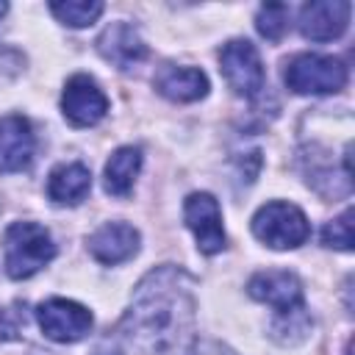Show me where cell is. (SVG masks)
I'll return each mask as SVG.
<instances>
[{
    "instance_id": "obj_1",
    "label": "cell",
    "mask_w": 355,
    "mask_h": 355,
    "mask_svg": "<svg viewBox=\"0 0 355 355\" xmlns=\"http://www.w3.org/2000/svg\"><path fill=\"white\" fill-rule=\"evenodd\" d=\"M191 277L172 266H155L133 288L128 313L119 322L122 336L136 355H178L194 327Z\"/></svg>"
},
{
    "instance_id": "obj_2",
    "label": "cell",
    "mask_w": 355,
    "mask_h": 355,
    "mask_svg": "<svg viewBox=\"0 0 355 355\" xmlns=\"http://www.w3.org/2000/svg\"><path fill=\"white\" fill-rule=\"evenodd\" d=\"M3 244H6V272L14 280L33 277L39 269H44L55 258L53 236L36 222L8 225Z\"/></svg>"
},
{
    "instance_id": "obj_3",
    "label": "cell",
    "mask_w": 355,
    "mask_h": 355,
    "mask_svg": "<svg viewBox=\"0 0 355 355\" xmlns=\"http://www.w3.org/2000/svg\"><path fill=\"white\" fill-rule=\"evenodd\" d=\"M283 80L294 94H336L347 86V67L333 55L300 53L286 64Z\"/></svg>"
},
{
    "instance_id": "obj_4",
    "label": "cell",
    "mask_w": 355,
    "mask_h": 355,
    "mask_svg": "<svg viewBox=\"0 0 355 355\" xmlns=\"http://www.w3.org/2000/svg\"><path fill=\"white\" fill-rule=\"evenodd\" d=\"M252 233L258 241H263L272 250H294V247L305 244L311 227H308L305 214L294 202L275 200L255 211Z\"/></svg>"
},
{
    "instance_id": "obj_5",
    "label": "cell",
    "mask_w": 355,
    "mask_h": 355,
    "mask_svg": "<svg viewBox=\"0 0 355 355\" xmlns=\"http://www.w3.org/2000/svg\"><path fill=\"white\" fill-rule=\"evenodd\" d=\"M219 69L227 80V86L241 97H258L263 89V64L252 42L247 39H230L219 50Z\"/></svg>"
},
{
    "instance_id": "obj_6",
    "label": "cell",
    "mask_w": 355,
    "mask_h": 355,
    "mask_svg": "<svg viewBox=\"0 0 355 355\" xmlns=\"http://www.w3.org/2000/svg\"><path fill=\"white\" fill-rule=\"evenodd\" d=\"M36 322H39L42 333L58 344L80 341L92 330V313L80 302L61 300V297L42 302L36 308Z\"/></svg>"
},
{
    "instance_id": "obj_7",
    "label": "cell",
    "mask_w": 355,
    "mask_h": 355,
    "mask_svg": "<svg viewBox=\"0 0 355 355\" xmlns=\"http://www.w3.org/2000/svg\"><path fill=\"white\" fill-rule=\"evenodd\" d=\"M183 216L189 230L197 239L200 252L216 255L225 250V227H222V211L219 202L208 191H194L183 202Z\"/></svg>"
},
{
    "instance_id": "obj_8",
    "label": "cell",
    "mask_w": 355,
    "mask_h": 355,
    "mask_svg": "<svg viewBox=\"0 0 355 355\" xmlns=\"http://www.w3.org/2000/svg\"><path fill=\"white\" fill-rule=\"evenodd\" d=\"M61 111L75 128L97 125L108 111V97L89 75H72L61 94Z\"/></svg>"
},
{
    "instance_id": "obj_9",
    "label": "cell",
    "mask_w": 355,
    "mask_h": 355,
    "mask_svg": "<svg viewBox=\"0 0 355 355\" xmlns=\"http://www.w3.org/2000/svg\"><path fill=\"white\" fill-rule=\"evenodd\" d=\"M250 297H255L258 302L272 305L277 313L300 308L302 305V283L294 272L288 269H266V272H255L247 283Z\"/></svg>"
},
{
    "instance_id": "obj_10",
    "label": "cell",
    "mask_w": 355,
    "mask_h": 355,
    "mask_svg": "<svg viewBox=\"0 0 355 355\" xmlns=\"http://www.w3.org/2000/svg\"><path fill=\"white\" fill-rule=\"evenodd\" d=\"M349 11H352V6L347 0L305 3L300 11V33L311 42L338 39L349 25Z\"/></svg>"
},
{
    "instance_id": "obj_11",
    "label": "cell",
    "mask_w": 355,
    "mask_h": 355,
    "mask_svg": "<svg viewBox=\"0 0 355 355\" xmlns=\"http://www.w3.org/2000/svg\"><path fill=\"white\" fill-rule=\"evenodd\" d=\"M139 230L128 222H105L103 227H97L89 236V252L94 261L105 263V266H116L125 263L128 258H133L139 252Z\"/></svg>"
},
{
    "instance_id": "obj_12",
    "label": "cell",
    "mask_w": 355,
    "mask_h": 355,
    "mask_svg": "<svg viewBox=\"0 0 355 355\" xmlns=\"http://www.w3.org/2000/svg\"><path fill=\"white\" fill-rule=\"evenodd\" d=\"M97 53L119 67V69H133L147 58V44L139 36V31L128 22H111L100 36H97Z\"/></svg>"
},
{
    "instance_id": "obj_13",
    "label": "cell",
    "mask_w": 355,
    "mask_h": 355,
    "mask_svg": "<svg viewBox=\"0 0 355 355\" xmlns=\"http://www.w3.org/2000/svg\"><path fill=\"white\" fill-rule=\"evenodd\" d=\"M33 130L25 116H0V172H19L33 158Z\"/></svg>"
},
{
    "instance_id": "obj_14",
    "label": "cell",
    "mask_w": 355,
    "mask_h": 355,
    "mask_svg": "<svg viewBox=\"0 0 355 355\" xmlns=\"http://www.w3.org/2000/svg\"><path fill=\"white\" fill-rule=\"evenodd\" d=\"M153 83H155L158 94H164L166 100H175V103H194V100L208 94V78L197 67L164 64L155 72Z\"/></svg>"
},
{
    "instance_id": "obj_15",
    "label": "cell",
    "mask_w": 355,
    "mask_h": 355,
    "mask_svg": "<svg viewBox=\"0 0 355 355\" xmlns=\"http://www.w3.org/2000/svg\"><path fill=\"white\" fill-rule=\"evenodd\" d=\"M92 189V172L83 164H61L47 178V197L58 205H78Z\"/></svg>"
},
{
    "instance_id": "obj_16",
    "label": "cell",
    "mask_w": 355,
    "mask_h": 355,
    "mask_svg": "<svg viewBox=\"0 0 355 355\" xmlns=\"http://www.w3.org/2000/svg\"><path fill=\"white\" fill-rule=\"evenodd\" d=\"M141 169V150L139 147H119L108 164H105V172H103V186L108 194L114 197H128L133 183H136V175Z\"/></svg>"
},
{
    "instance_id": "obj_17",
    "label": "cell",
    "mask_w": 355,
    "mask_h": 355,
    "mask_svg": "<svg viewBox=\"0 0 355 355\" xmlns=\"http://www.w3.org/2000/svg\"><path fill=\"white\" fill-rule=\"evenodd\" d=\"M311 324L313 322H311L305 305H300V308H291V311L277 313L275 322H272V327H269V336L277 344H283V347H294V344H300V341L308 338Z\"/></svg>"
},
{
    "instance_id": "obj_18",
    "label": "cell",
    "mask_w": 355,
    "mask_h": 355,
    "mask_svg": "<svg viewBox=\"0 0 355 355\" xmlns=\"http://www.w3.org/2000/svg\"><path fill=\"white\" fill-rule=\"evenodd\" d=\"M103 8L105 6L100 0H61V3H50V11L55 14V19L69 25V28L92 25L103 14Z\"/></svg>"
},
{
    "instance_id": "obj_19",
    "label": "cell",
    "mask_w": 355,
    "mask_h": 355,
    "mask_svg": "<svg viewBox=\"0 0 355 355\" xmlns=\"http://www.w3.org/2000/svg\"><path fill=\"white\" fill-rule=\"evenodd\" d=\"M255 28H258V33L263 39L277 42L286 33V28H288V6H283V3H266V6H261L258 17H255Z\"/></svg>"
},
{
    "instance_id": "obj_20",
    "label": "cell",
    "mask_w": 355,
    "mask_h": 355,
    "mask_svg": "<svg viewBox=\"0 0 355 355\" xmlns=\"http://www.w3.org/2000/svg\"><path fill=\"white\" fill-rule=\"evenodd\" d=\"M322 244L324 247H333V250H344V252L352 250V211L349 208L341 216H336V219H330L324 225Z\"/></svg>"
},
{
    "instance_id": "obj_21",
    "label": "cell",
    "mask_w": 355,
    "mask_h": 355,
    "mask_svg": "<svg viewBox=\"0 0 355 355\" xmlns=\"http://www.w3.org/2000/svg\"><path fill=\"white\" fill-rule=\"evenodd\" d=\"M186 355H236L230 347H225L222 341H214V338H197L191 341V347L186 349Z\"/></svg>"
},
{
    "instance_id": "obj_22",
    "label": "cell",
    "mask_w": 355,
    "mask_h": 355,
    "mask_svg": "<svg viewBox=\"0 0 355 355\" xmlns=\"http://www.w3.org/2000/svg\"><path fill=\"white\" fill-rule=\"evenodd\" d=\"M94 355H122V352H119L116 347H111V349H108V347H100V349H97Z\"/></svg>"
},
{
    "instance_id": "obj_23",
    "label": "cell",
    "mask_w": 355,
    "mask_h": 355,
    "mask_svg": "<svg viewBox=\"0 0 355 355\" xmlns=\"http://www.w3.org/2000/svg\"><path fill=\"white\" fill-rule=\"evenodd\" d=\"M6 11H8V6H6V3H0V19H3V14H6Z\"/></svg>"
}]
</instances>
